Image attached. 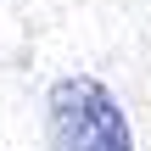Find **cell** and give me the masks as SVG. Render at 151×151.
Segmentation results:
<instances>
[{
    "instance_id": "1",
    "label": "cell",
    "mask_w": 151,
    "mask_h": 151,
    "mask_svg": "<svg viewBox=\"0 0 151 151\" xmlns=\"http://www.w3.org/2000/svg\"><path fill=\"white\" fill-rule=\"evenodd\" d=\"M50 134L56 151H134L129 118L101 78H56L50 90Z\"/></svg>"
}]
</instances>
